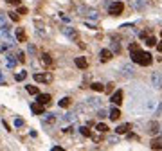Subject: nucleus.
Returning <instances> with one entry per match:
<instances>
[{"label":"nucleus","mask_w":162,"mask_h":151,"mask_svg":"<svg viewBox=\"0 0 162 151\" xmlns=\"http://www.w3.org/2000/svg\"><path fill=\"white\" fill-rule=\"evenodd\" d=\"M151 83H153L155 88H162V74L160 72L153 74V76H151Z\"/></svg>","instance_id":"obj_7"},{"label":"nucleus","mask_w":162,"mask_h":151,"mask_svg":"<svg viewBox=\"0 0 162 151\" xmlns=\"http://www.w3.org/2000/svg\"><path fill=\"white\" fill-rule=\"evenodd\" d=\"M123 11H124V4L123 2H112L110 6H108V13H110L112 16L123 15Z\"/></svg>","instance_id":"obj_2"},{"label":"nucleus","mask_w":162,"mask_h":151,"mask_svg":"<svg viewBox=\"0 0 162 151\" xmlns=\"http://www.w3.org/2000/svg\"><path fill=\"white\" fill-rule=\"evenodd\" d=\"M97 117H101V119H104V117H108V113H106L104 110H99V112H97Z\"/></svg>","instance_id":"obj_32"},{"label":"nucleus","mask_w":162,"mask_h":151,"mask_svg":"<svg viewBox=\"0 0 162 151\" xmlns=\"http://www.w3.org/2000/svg\"><path fill=\"white\" fill-rule=\"evenodd\" d=\"M9 18L13 20V22H18L20 20V16H18V13H9Z\"/></svg>","instance_id":"obj_28"},{"label":"nucleus","mask_w":162,"mask_h":151,"mask_svg":"<svg viewBox=\"0 0 162 151\" xmlns=\"http://www.w3.org/2000/svg\"><path fill=\"white\" fill-rule=\"evenodd\" d=\"M139 50V43H130V52H135Z\"/></svg>","instance_id":"obj_27"},{"label":"nucleus","mask_w":162,"mask_h":151,"mask_svg":"<svg viewBox=\"0 0 162 151\" xmlns=\"http://www.w3.org/2000/svg\"><path fill=\"white\" fill-rule=\"evenodd\" d=\"M25 78H27V72H20V74H16V76H15V79H16V81H24Z\"/></svg>","instance_id":"obj_24"},{"label":"nucleus","mask_w":162,"mask_h":151,"mask_svg":"<svg viewBox=\"0 0 162 151\" xmlns=\"http://www.w3.org/2000/svg\"><path fill=\"white\" fill-rule=\"evenodd\" d=\"M90 88H92L94 92H104V85L95 81V83H92V85H90Z\"/></svg>","instance_id":"obj_17"},{"label":"nucleus","mask_w":162,"mask_h":151,"mask_svg":"<svg viewBox=\"0 0 162 151\" xmlns=\"http://www.w3.org/2000/svg\"><path fill=\"white\" fill-rule=\"evenodd\" d=\"M95 129H97L99 133H106V131H108V126H106L104 122H99V124L95 126Z\"/></svg>","instance_id":"obj_21"},{"label":"nucleus","mask_w":162,"mask_h":151,"mask_svg":"<svg viewBox=\"0 0 162 151\" xmlns=\"http://www.w3.org/2000/svg\"><path fill=\"white\" fill-rule=\"evenodd\" d=\"M18 61H20V63L25 61V54H24V52H18Z\"/></svg>","instance_id":"obj_31"},{"label":"nucleus","mask_w":162,"mask_h":151,"mask_svg":"<svg viewBox=\"0 0 162 151\" xmlns=\"http://www.w3.org/2000/svg\"><path fill=\"white\" fill-rule=\"evenodd\" d=\"M79 133H81L83 137H92V133H90V129L86 128V126H81V128H79Z\"/></svg>","instance_id":"obj_22"},{"label":"nucleus","mask_w":162,"mask_h":151,"mask_svg":"<svg viewBox=\"0 0 162 151\" xmlns=\"http://www.w3.org/2000/svg\"><path fill=\"white\" fill-rule=\"evenodd\" d=\"M15 126H24V121H22V119H16V121H15Z\"/></svg>","instance_id":"obj_33"},{"label":"nucleus","mask_w":162,"mask_h":151,"mask_svg":"<svg viewBox=\"0 0 162 151\" xmlns=\"http://www.w3.org/2000/svg\"><path fill=\"white\" fill-rule=\"evenodd\" d=\"M27 92H29L31 95H38V94H40L38 86H34V85H27Z\"/></svg>","instance_id":"obj_19"},{"label":"nucleus","mask_w":162,"mask_h":151,"mask_svg":"<svg viewBox=\"0 0 162 151\" xmlns=\"http://www.w3.org/2000/svg\"><path fill=\"white\" fill-rule=\"evenodd\" d=\"M144 41H146V45H148V47H155V45H157V38H155V36H151V34H148V36L144 38Z\"/></svg>","instance_id":"obj_16"},{"label":"nucleus","mask_w":162,"mask_h":151,"mask_svg":"<svg viewBox=\"0 0 162 151\" xmlns=\"http://www.w3.org/2000/svg\"><path fill=\"white\" fill-rule=\"evenodd\" d=\"M123 74L133 76V67H132V65H123Z\"/></svg>","instance_id":"obj_20"},{"label":"nucleus","mask_w":162,"mask_h":151,"mask_svg":"<svg viewBox=\"0 0 162 151\" xmlns=\"http://www.w3.org/2000/svg\"><path fill=\"white\" fill-rule=\"evenodd\" d=\"M108 117H110L112 121H119V117H121V112H119V108H112V110L108 112Z\"/></svg>","instance_id":"obj_15"},{"label":"nucleus","mask_w":162,"mask_h":151,"mask_svg":"<svg viewBox=\"0 0 162 151\" xmlns=\"http://www.w3.org/2000/svg\"><path fill=\"white\" fill-rule=\"evenodd\" d=\"M16 40H18L20 43H25V41H27V34H25L24 29H16Z\"/></svg>","instance_id":"obj_14"},{"label":"nucleus","mask_w":162,"mask_h":151,"mask_svg":"<svg viewBox=\"0 0 162 151\" xmlns=\"http://www.w3.org/2000/svg\"><path fill=\"white\" fill-rule=\"evenodd\" d=\"M41 63L45 65V67H52V65H54V59H52V56H50V54L43 52V54H41Z\"/></svg>","instance_id":"obj_9"},{"label":"nucleus","mask_w":162,"mask_h":151,"mask_svg":"<svg viewBox=\"0 0 162 151\" xmlns=\"http://www.w3.org/2000/svg\"><path fill=\"white\" fill-rule=\"evenodd\" d=\"M34 81H38V83H50L52 81V76L50 74H34Z\"/></svg>","instance_id":"obj_6"},{"label":"nucleus","mask_w":162,"mask_h":151,"mask_svg":"<svg viewBox=\"0 0 162 151\" xmlns=\"http://www.w3.org/2000/svg\"><path fill=\"white\" fill-rule=\"evenodd\" d=\"M158 131V122H151L149 124V133H157Z\"/></svg>","instance_id":"obj_23"},{"label":"nucleus","mask_w":162,"mask_h":151,"mask_svg":"<svg viewBox=\"0 0 162 151\" xmlns=\"http://www.w3.org/2000/svg\"><path fill=\"white\" fill-rule=\"evenodd\" d=\"M36 101L41 103V104H49L52 101V97H50V94H38L36 95Z\"/></svg>","instance_id":"obj_8"},{"label":"nucleus","mask_w":162,"mask_h":151,"mask_svg":"<svg viewBox=\"0 0 162 151\" xmlns=\"http://www.w3.org/2000/svg\"><path fill=\"white\" fill-rule=\"evenodd\" d=\"M157 50H158V52H162V41H158V43H157Z\"/></svg>","instance_id":"obj_35"},{"label":"nucleus","mask_w":162,"mask_h":151,"mask_svg":"<svg viewBox=\"0 0 162 151\" xmlns=\"http://www.w3.org/2000/svg\"><path fill=\"white\" fill-rule=\"evenodd\" d=\"M130 128H132V124H128V122L119 124V126H117V129H115V133H117V135H124V133H128V131H130Z\"/></svg>","instance_id":"obj_10"},{"label":"nucleus","mask_w":162,"mask_h":151,"mask_svg":"<svg viewBox=\"0 0 162 151\" xmlns=\"http://www.w3.org/2000/svg\"><path fill=\"white\" fill-rule=\"evenodd\" d=\"M92 140H94V142H101V140H103V137H101V135H95V133H94V135H92Z\"/></svg>","instance_id":"obj_30"},{"label":"nucleus","mask_w":162,"mask_h":151,"mask_svg":"<svg viewBox=\"0 0 162 151\" xmlns=\"http://www.w3.org/2000/svg\"><path fill=\"white\" fill-rule=\"evenodd\" d=\"M74 63H76V67H78V69H83V70L88 67V61H86V58H83V56L76 58V59H74Z\"/></svg>","instance_id":"obj_11"},{"label":"nucleus","mask_w":162,"mask_h":151,"mask_svg":"<svg viewBox=\"0 0 162 151\" xmlns=\"http://www.w3.org/2000/svg\"><path fill=\"white\" fill-rule=\"evenodd\" d=\"M31 110L34 115H43L45 113V104H41V103H34V104H31Z\"/></svg>","instance_id":"obj_5"},{"label":"nucleus","mask_w":162,"mask_h":151,"mask_svg":"<svg viewBox=\"0 0 162 151\" xmlns=\"http://www.w3.org/2000/svg\"><path fill=\"white\" fill-rule=\"evenodd\" d=\"M160 36H162V31H160Z\"/></svg>","instance_id":"obj_37"},{"label":"nucleus","mask_w":162,"mask_h":151,"mask_svg":"<svg viewBox=\"0 0 162 151\" xmlns=\"http://www.w3.org/2000/svg\"><path fill=\"white\" fill-rule=\"evenodd\" d=\"M56 121V117H54V113H49V117L45 119V124H50V122H54Z\"/></svg>","instance_id":"obj_26"},{"label":"nucleus","mask_w":162,"mask_h":151,"mask_svg":"<svg viewBox=\"0 0 162 151\" xmlns=\"http://www.w3.org/2000/svg\"><path fill=\"white\" fill-rule=\"evenodd\" d=\"M65 34H67L69 38H72L74 41H78V43H79V36H78V31H76V29H72V27L65 29Z\"/></svg>","instance_id":"obj_12"},{"label":"nucleus","mask_w":162,"mask_h":151,"mask_svg":"<svg viewBox=\"0 0 162 151\" xmlns=\"http://www.w3.org/2000/svg\"><path fill=\"white\" fill-rule=\"evenodd\" d=\"M9 4H13V6H20V0H7Z\"/></svg>","instance_id":"obj_34"},{"label":"nucleus","mask_w":162,"mask_h":151,"mask_svg":"<svg viewBox=\"0 0 162 151\" xmlns=\"http://www.w3.org/2000/svg\"><path fill=\"white\" fill-rule=\"evenodd\" d=\"M114 58V52L110 50V49H103L101 52H99V59L103 61V63H106V61H110Z\"/></svg>","instance_id":"obj_3"},{"label":"nucleus","mask_w":162,"mask_h":151,"mask_svg":"<svg viewBox=\"0 0 162 151\" xmlns=\"http://www.w3.org/2000/svg\"><path fill=\"white\" fill-rule=\"evenodd\" d=\"M123 97H124L123 90H117V92H114V95L110 97V101H112L115 106H119V104H123Z\"/></svg>","instance_id":"obj_4"},{"label":"nucleus","mask_w":162,"mask_h":151,"mask_svg":"<svg viewBox=\"0 0 162 151\" xmlns=\"http://www.w3.org/2000/svg\"><path fill=\"white\" fill-rule=\"evenodd\" d=\"M149 148H151V149H162V137L151 138V142H149Z\"/></svg>","instance_id":"obj_13"},{"label":"nucleus","mask_w":162,"mask_h":151,"mask_svg":"<svg viewBox=\"0 0 162 151\" xmlns=\"http://www.w3.org/2000/svg\"><path fill=\"white\" fill-rule=\"evenodd\" d=\"M70 103H72L70 97H63V99H61L58 104H60V108H69V106H70Z\"/></svg>","instance_id":"obj_18"},{"label":"nucleus","mask_w":162,"mask_h":151,"mask_svg":"<svg viewBox=\"0 0 162 151\" xmlns=\"http://www.w3.org/2000/svg\"><path fill=\"white\" fill-rule=\"evenodd\" d=\"M114 86H115L114 83H108V85H104V92H106V94H110V92L114 90Z\"/></svg>","instance_id":"obj_25"},{"label":"nucleus","mask_w":162,"mask_h":151,"mask_svg":"<svg viewBox=\"0 0 162 151\" xmlns=\"http://www.w3.org/2000/svg\"><path fill=\"white\" fill-rule=\"evenodd\" d=\"M0 85H4V78H2V72H0Z\"/></svg>","instance_id":"obj_36"},{"label":"nucleus","mask_w":162,"mask_h":151,"mask_svg":"<svg viewBox=\"0 0 162 151\" xmlns=\"http://www.w3.org/2000/svg\"><path fill=\"white\" fill-rule=\"evenodd\" d=\"M18 15H27V7L20 6V7H18Z\"/></svg>","instance_id":"obj_29"},{"label":"nucleus","mask_w":162,"mask_h":151,"mask_svg":"<svg viewBox=\"0 0 162 151\" xmlns=\"http://www.w3.org/2000/svg\"><path fill=\"white\" fill-rule=\"evenodd\" d=\"M130 58H132L133 63L140 65V67H149L151 61H153V56L149 52H144V50H135V52H130Z\"/></svg>","instance_id":"obj_1"}]
</instances>
